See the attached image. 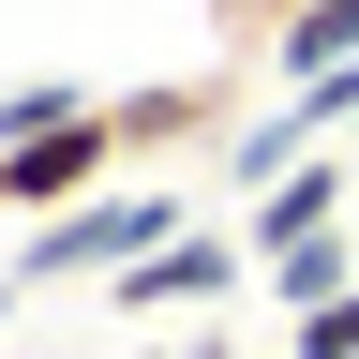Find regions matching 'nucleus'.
Here are the masks:
<instances>
[{
  "instance_id": "0eeeda50",
  "label": "nucleus",
  "mask_w": 359,
  "mask_h": 359,
  "mask_svg": "<svg viewBox=\"0 0 359 359\" xmlns=\"http://www.w3.org/2000/svg\"><path fill=\"white\" fill-rule=\"evenodd\" d=\"M75 105H105V90H75V75H30V90H0V150H15V135H60Z\"/></svg>"
},
{
  "instance_id": "39448f33",
  "label": "nucleus",
  "mask_w": 359,
  "mask_h": 359,
  "mask_svg": "<svg viewBox=\"0 0 359 359\" xmlns=\"http://www.w3.org/2000/svg\"><path fill=\"white\" fill-rule=\"evenodd\" d=\"M344 60H359V0H299V15L269 30V60H255V75H285V90H330Z\"/></svg>"
},
{
  "instance_id": "9b49d317",
  "label": "nucleus",
  "mask_w": 359,
  "mask_h": 359,
  "mask_svg": "<svg viewBox=\"0 0 359 359\" xmlns=\"http://www.w3.org/2000/svg\"><path fill=\"white\" fill-rule=\"evenodd\" d=\"M135 359H180V344H135Z\"/></svg>"
},
{
  "instance_id": "f03ea898",
  "label": "nucleus",
  "mask_w": 359,
  "mask_h": 359,
  "mask_svg": "<svg viewBox=\"0 0 359 359\" xmlns=\"http://www.w3.org/2000/svg\"><path fill=\"white\" fill-rule=\"evenodd\" d=\"M105 165H135L120 150V105H75L60 135H15V150H0V210H15V224H60V210L105 195Z\"/></svg>"
},
{
  "instance_id": "6e6552de",
  "label": "nucleus",
  "mask_w": 359,
  "mask_h": 359,
  "mask_svg": "<svg viewBox=\"0 0 359 359\" xmlns=\"http://www.w3.org/2000/svg\"><path fill=\"white\" fill-rule=\"evenodd\" d=\"M285 359H359V285H344V299H314L299 330H285Z\"/></svg>"
},
{
  "instance_id": "20e7f679",
  "label": "nucleus",
  "mask_w": 359,
  "mask_h": 359,
  "mask_svg": "<svg viewBox=\"0 0 359 359\" xmlns=\"http://www.w3.org/2000/svg\"><path fill=\"white\" fill-rule=\"evenodd\" d=\"M255 269V240H210V224H180V240L150 255V269H120V314H195V299H224Z\"/></svg>"
},
{
  "instance_id": "7ed1b4c3",
  "label": "nucleus",
  "mask_w": 359,
  "mask_h": 359,
  "mask_svg": "<svg viewBox=\"0 0 359 359\" xmlns=\"http://www.w3.org/2000/svg\"><path fill=\"white\" fill-rule=\"evenodd\" d=\"M344 210H359V150H314L299 180H269V195H255L240 240H255V255H299V240H330Z\"/></svg>"
},
{
  "instance_id": "9d476101",
  "label": "nucleus",
  "mask_w": 359,
  "mask_h": 359,
  "mask_svg": "<svg viewBox=\"0 0 359 359\" xmlns=\"http://www.w3.org/2000/svg\"><path fill=\"white\" fill-rule=\"evenodd\" d=\"M15 299H30V285H15V269H0V330H15Z\"/></svg>"
},
{
  "instance_id": "f257e3e1",
  "label": "nucleus",
  "mask_w": 359,
  "mask_h": 359,
  "mask_svg": "<svg viewBox=\"0 0 359 359\" xmlns=\"http://www.w3.org/2000/svg\"><path fill=\"white\" fill-rule=\"evenodd\" d=\"M180 224H195V210H180L165 180H105L90 210H60V224H30V240H15V285H90V269L120 285V269H150Z\"/></svg>"
},
{
  "instance_id": "1a4fd4ad",
  "label": "nucleus",
  "mask_w": 359,
  "mask_h": 359,
  "mask_svg": "<svg viewBox=\"0 0 359 359\" xmlns=\"http://www.w3.org/2000/svg\"><path fill=\"white\" fill-rule=\"evenodd\" d=\"M285 15H299V0H210V30H224V45H255V60H269V30H285Z\"/></svg>"
},
{
  "instance_id": "423d86ee",
  "label": "nucleus",
  "mask_w": 359,
  "mask_h": 359,
  "mask_svg": "<svg viewBox=\"0 0 359 359\" xmlns=\"http://www.w3.org/2000/svg\"><path fill=\"white\" fill-rule=\"evenodd\" d=\"M210 120V90H120V150H180Z\"/></svg>"
}]
</instances>
